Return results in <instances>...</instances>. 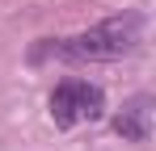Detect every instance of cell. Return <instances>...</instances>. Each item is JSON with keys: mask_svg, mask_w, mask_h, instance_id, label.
Segmentation results:
<instances>
[{"mask_svg": "<svg viewBox=\"0 0 156 151\" xmlns=\"http://www.w3.org/2000/svg\"><path fill=\"white\" fill-rule=\"evenodd\" d=\"M139 13H122V17H110V21L93 25L89 34H76V38H68L59 55L63 59H89V63H101V59H122L131 50L139 46Z\"/></svg>", "mask_w": 156, "mask_h": 151, "instance_id": "6da1fadb", "label": "cell"}, {"mask_svg": "<svg viewBox=\"0 0 156 151\" xmlns=\"http://www.w3.org/2000/svg\"><path fill=\"white\" fill-rule=\"evenodd\" d=\"M105 113V92L89 80H63L51 92V122L55 126H80V122H97Z\"/></svg>", "mask_w": 156, "mask_h": 151, "instance_id": "7a4b0ae2", "label": "cell"}, {"mask_svg": "<svg viewBox=\"0 0 156 151\" xmlns=\"http://www.w3.org/2000/svg\"><path fill=\"white\" fill-rule=\"evenodd\" d=\"M114 130L131 143H148L152 139V97H131L122 113L114 118Z\"/></svg>", "mask_w": 156, "mask_h": 151, "instance_id": "3957f363", "label": "cell"}]
</instances>
